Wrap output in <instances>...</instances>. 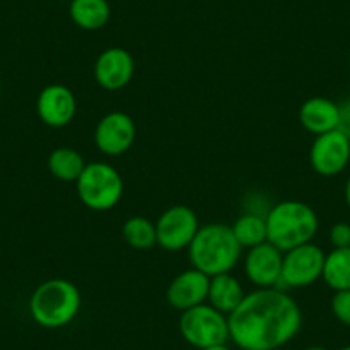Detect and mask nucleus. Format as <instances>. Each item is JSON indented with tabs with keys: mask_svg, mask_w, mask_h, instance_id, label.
<instances>
[{
	"mask_svg": "<svg viewBox=\"0 0 350 350\" xmlns=\"http://www.w3.org/2000/svg\"><path fill=\"white\" fill-rule=\"evenodd\" d=\"M301 326V306L284 288H256L228 314L230 342L241 350H278Z\"/></svg>",
	"mask_w": 350,
	"mask_h": 350,
	"instance_id": "nucleus-1",
	"label": "nucleus"
},
{
	"mask_svg": "<svg viewBox=\"0 0 350 350\" xmlns=\"http://www.w3.org/2000/svg\"><path fill=\"white\" fill-rule=\"evenodd\" d=\"M191 267L203 271L208 277L230 273L241 259L242 247L234 237L230 225H201L193 242L187 247Z\"/></svg>",
	"mask_w": 350,
	"mask_h": 350,
	"instance_id": "nucleus-2",
	"label": "nucleus"
},
{
	"mask_svg": "<svg viewBox=\"0 0 350 350\" xmlns=\"http://www.w3.org/2000/svg\"><path fill=\"white\" fill-rule=\"evenodd\" d=\"M267 230L268 242L285 252L312 242L319 230V218L308 203L280 201L268 210Z\"/></svg>",
	"mask_w": 350,
	"mask_h": 350,
	"instance_id": "nucleus-3",
	"label": "nucleus"
},
{
	"mask_svg": "<svg viewBox=\"0 0 350 350\" xmlns=\"http://www.w3.org/2000/svg\"><path fill=\"white\" fill-rule=\"evenodd\" d=\"M81 311V292L66 278H50L33 291L29 314L36 325L49 329L64 328Z\"/></svg>",
	"mask_w": 350,
	"mask_h": 350,
	"instance_id": "nucleus-4",
	"label": "nucleus"
},
{
	"mask_svg": "<svg viewBox=\"0 0 350 350\" xmlns=\"http://www.w3.org/2000/svg\"><path fill=\"white\" fill-rule=\"evenodd\" d=\"M79 201L93 211H109L120 203L124 194V180L113 165L107 161L86 163L83 174L76 180Z\"/></svg>",
	"mask_w": 350,
	"mask_h": 350,
	"instance_id": "nucleus-5",
	"label": "nucleus"
},
{
	"mask_svg": "<svg viewBox=\"0 0 350 350\" xmlns=\"http://www.w3.org/2000/svg\"><path fill=\"white\" fill-rule=\"evenodd\" d=\"M179 332L189 345L203 350L206 347L228 343V316L208 302L180 312Z\"/></svg>",
	"mask_w": 350,
	"mask_h": 350,
	"instance_id": "nucleus-6",
	"label": "nucleus"
},
{
	"mask_svg": "<svg viewBox=\"0 0 350 350\" xmlns=\"http://www.w3.org/2000/svg\"><path fill=\"white\" fill-rule=\"evenodd\" d=\"M154 227H157V245L165 251L177 252L189 247L201 225L193 208L186 204H174L158 217Z\"/></svg>",
	"mask_w": 350,
	"mask_h": 350,
	"instance_id": "nucleus-7",
	"label": "nucleus"
},
{
	"mask_svg": "<svg viewBox=\"0 0 350 350\" xmlns=\"http://www.w3.org/2000/svg\"><path fill=\"white\" fill-rule=\"evenodd\" d=\"M325 251L319 245L308 242L284 252L282 285L287 288H306L323 277Z\"/></svg>",
	"mask_w": 350,
	"mask_h": 350,
	"instance_id": "nucleus-8",
	"label": "nucleus"
},
{
	"mask_svg": "<svg viewBox=\"0 0 350 350\" xmlns=\"http://www.w3.org/2000/svg\"><path fill=\"white\" fill-rule=\"evenodd\" d=\"M309 163L321 177H335L350 163V137L340 129L319 134L309 150Z\"/></svg>",
	"mask_w": 350,
	"mask_h": 350,
	"instance_id": "nucleus-9",
	"label": "nucleus"
},
{
	"mask_svg": "<svg viewBox=\"0 0 350 350\" xmlns=\"http://www.w3.org/2000/svg\"><path fill=\"white\" fill-rule=\"evenodd\" d=\"M95 144L107 157H120L133 148L136 141V122L126 112H109L95 127Z\"/></svg>",
	"mask_w": 350,
	"mask_h": 350,
	"instance_id": "nucleus-10",
	"label": "nucleus"
},
{
	"mask_svg": "<svg viewBox=\"0 0 350 350\" xmlns=\"http://www.w3.org/2000/svg\"><path fill=\"white\" fill-rule=\"evenodd\" d=\"M284 252L270 242L247 249L244 271L247 280L258 288H280Z\"/></svg>",
	"mask_w": 350,
	"mask_h": 350,
	"instance_id": "nucleus-11",
	"label": "nucleus"
},
{
	"mask_svg": "<svg viewBox=\"0 0 350 350\" xmlns=\"http://www.w3.org/2000/svg\"><path fill=\"white\" fill-rule=\"evenodd\" d=\"M134 69V57L126 49L110 46L96 57L93 74L100 88L107 92H119L133 81Z\"/></svg>",
	"mask_w": 350,
	"mask_h": 350,
	"instance_id": "nucleus-12",
	"label": "nucleus"
},
{
	"mask_svg": "<svg viewBox=\"0 0 350 350\" xmlns=\"http://www.w3.org/2000/svg\"><path fill=\"white\" fill-rule=\"evenodd\" d=\"M77 112V100L66 84H49L36 98V113L49 127H66L72 122Z\"/></svg>",
	"mask_w": 350,
	"mask_h": 350,
	"instance_id": "nucleus-13",
	"label": "nucleus"
},
{
	"mask_svg": "<svg viewBox=\"0 0 350 350\" xmlns=\"http://www.w3.org/2000/svg\"><path fill=\"white\" fill-rule=\"evenodd\" d=\"M210 277L191 267L175 275L167 287V302L177 311H187L194 306L204 304L208 299Z\"/></svg>",
	"mask_w": 350,
	"mask_h": 350,
	"instance_id": "nucleus-14",
	"label": "nucleus"
},
{
	"mask_svg": "<svg viewBox=\"0 0 350 350\" xmlns=\"http://www.w3.org/2000/svg\"><path fill=\"white\" fill-rule=\"evenodd\" d=\"M299 122L314 136L338 129L340 105L325 96H312L299 109Z\"/></svg>",
	"mask_w": 350,
	"mask_h": 350,
	"instance_id": "nucleus-15",
	"label": "nucleus"
},
{
	"mask_svg": "<svg viewBox=\"0 0 350 350\" xmlns=\"http://www.w3.org/2000/svg\"><path fill=\"white\" fill-rule=\"evenodd\" d=\"M245 297L241 280L232 273H221L210 278L206 302L224 314H230Z\"/></svg>",
	"mask_w": 350,
	"mask_h": 350,
	"instance_id": "nucleus-16",
	"label": "nucleus"
},
{
	"mask_svg": "<svg viewBox=\"0 0 350 350\" xmlns=\"http://www.w3.org/2000/svg\"><path fill=\"white\" fill-rule=\"evenodd\" d=\"M69 14L77 28L96 31L109 23L110 4L107 0H72Z\"/></svg>",
	"mask_w": 350,
	"mask_h": 350,
	"instance_id": "nucleus-17",
	"label": "nucleus"
},
{
	"mask_svg": "<svg viewBox=\"0 0 350 350\" xmlns=\"http://www.w3.org/2000/svg\"><path fill=\"white\" fill-rule=\"evenodd\" d=\"M46 165L55 179L62 180V183H76L86 167V161H84L83 154L74 148L59 146L49 154Z\"/></svg>",
	"mask_w": 350,
	"mask_h": 350,
	"instance_id": "nucleus-18",
	"label": "nucleus"
},
{
	"mask_svg": "<svg viewBox=\"0 0 350 350\" xmlns=\"http://www.w3.org/2000/svg\"><path fill=\"white\" fill-rule=\"evenodd\" d=\"M230 227L234 232V237L237 239L242 249H251L262 244V242H268L267 215L245 211Z\"/></svg>",
	"mask_w": 350,
	"mask_h": 350,
	"instance_id": "nucleus-19",
	"label": "nucleus"
},
{
	"mask_svg": "<svg viewBox=\"0 0 350 350\" xmlns=\"http://www.w3.org/2000/svg\"><path fill=\"white\" fill-rule=\"evenodd\" d=\"M321 278L333 292L350 291V247L332 249L326 254Z\"/></svg>",
	"mask_w": 350,
	"mask_h": 350,
	"instance_id": "nucleus-20",
	"label": "nucleus"
},
{
	"mask_svg": "<svg viewBox=\"0 0 350 350\" xmlns=\"http://www.w3.org/2000/svg\"><path fill=\"white\" fill-rule=\"evenodd\" d=\"M122 237L133 249L146 251L157 245V227L146 217L136 215L124 221Z\"/></svg>",
	"mask_w": 350,
	"mask_h": 350,
	"instance_id": "nucleus-21",
	"label": "nucleus"
},
{
	"mask_svg": "<svg viewBox=\"0 0 350 350\" xmlns=\"http://www.w3.org/2000/svg\"><path fill=\"white\" fill-rule=\"evenodd\" d=\"M332 312L336 321L350 328V291H340L333 294Z\"/></svg>",
	"mask_w": 350,
	"mask_h": 350,
	"instance_id": "nucleus-22",
	"label": "nucleus"
},
{
	"mask_svg": "<svg viewBox=\"0 0 350 350\" xmlns=\"http://www.w3.org/2000/svg\"><path fill=\"white\" fill-rule=\"evenodd\" d=\"M328 239L333 249L350 247V224H347V221H338V224L332 225Z\"/></svg>",
	"mask_w": 350,
	"mask_h": 350,
	"instance_id": "nucleus-23",
	"label": "nucleus"
},
{
	"mask_svg": "<svg viewBox=\"0 0 350 350\" xmlns=\"http://www.w3.org/2000/svg\"><path fill=\"white\" fill-rule=\"evenodd\" d=\"M338 129L350 137V98L340 103V124Z\"/></svg>",
	"mask_w": 350,
	"mask_h": 350,
	"instance_id": "nucleus-24",
	"label": "nucleus"
},
{
	"mask_svg": "<svg viewBox=\"0 0 350 350\" xmlns=\"http://www.w3.org/2000/svg\"><path fill=\"white\" fill-rule=\"evenodd\" d=\"M343 196H345L347 206L350 208V175H349V179H347V183H345V189H343Z\"/></svg>",
	"mask_w": 350,
	"mask_h": 350,
	"instance_id": "nucleus-25",
	"label": "nucleus"
},
{
	"mask_svg": "<svg viewBox=\"0 0 350 350\" xmlns=\"http://www.w3.org/2000/svg\"><path fill=\"white\" fill-rule=\"evenodd\" d=\"M203 350H232L230 347H228V343H220V345H213V347H206V349Z\"/></svg>",
	"mask_w": 350,
	"mask_h": 350,
	"instance_id": "nucleus-26",
	"label": "nucleus"
},
{
	"mask_svg": "<svg viewBox=\"0 0 350 350\" xmlns=\"http://www.w3.org/2000/svg\"><path fill=\"white\" fill-rule=\"evenodd\" d=\"M304 350H328V349H326V347H321V345H311Z\"/></svg>",
	"mask_w": 350,
	"mask_h": 350,
	"instance_id": "nucleus-27",
	"label": "nucleus"
},
{
	"mask_svg": "<svg viewBox=\"0 0 350 350\" xmlns=\"http://www.w3.org/2000/svg\"><path fill=\"white\" fill-rule=\"evenodd\" d=\"M338 350H350V345H345V347H342V349H338Z\"/></svg>",
	"mask_w": 350,
	"mask_h": 350,
	"instance_id": "nucleus-28",
	"label": "nucleus"
}]
</instances>
